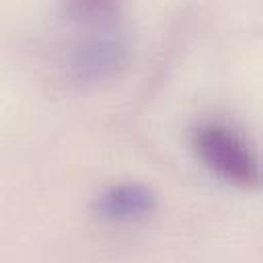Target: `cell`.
<instances>
[{
	"mask_svg": "<svg viewBox=\"0 0 263 263\" xmlns=\"http://www.w3.org/2000/svg\"><path fill=\"white\" fill-rule=\"evenodd\" d=\"M191 144L197 158L226 183L245 189L259 185L257 150L236 127L222 121H205L195 127Z\"/></svg>",
	"mask_w": 263,
	"mask_h": 263,
	"instance_id": "1",
	"label": "cell"
},
{
	"mask_svg": "<svg viewBox=\"0 0 263 263\" xmlns=\"http://www.w3.org/2000/svg\"><path fill=\"white\" fill-rule=\"evenodd\" d=\"M127 62V43L115 31H107L105 25L76 39L68 51L66 70L74 82L95 84L115 76Z\"/></svg>",
	"mask_w": 263,
	"mask_h": 263,
	"instance_id": "2",
	"label": "cell"
},
{
	"mask_svg": "<svg viewBox=\"0 0 263 263\" xmlns=\"http://www.w3.org/2000/svg\"><path fill=\"white\" fill-rule=\"evenodd\" d=\"M158 205L156 193L142 183L111 185L95 197V214L109 222H136L148 218Z\"/></svg>",
	"mask_w": 263,
	"mask_h": 263,
	"instance_id": "3",
	"label": "cell"
}]
</instances>
